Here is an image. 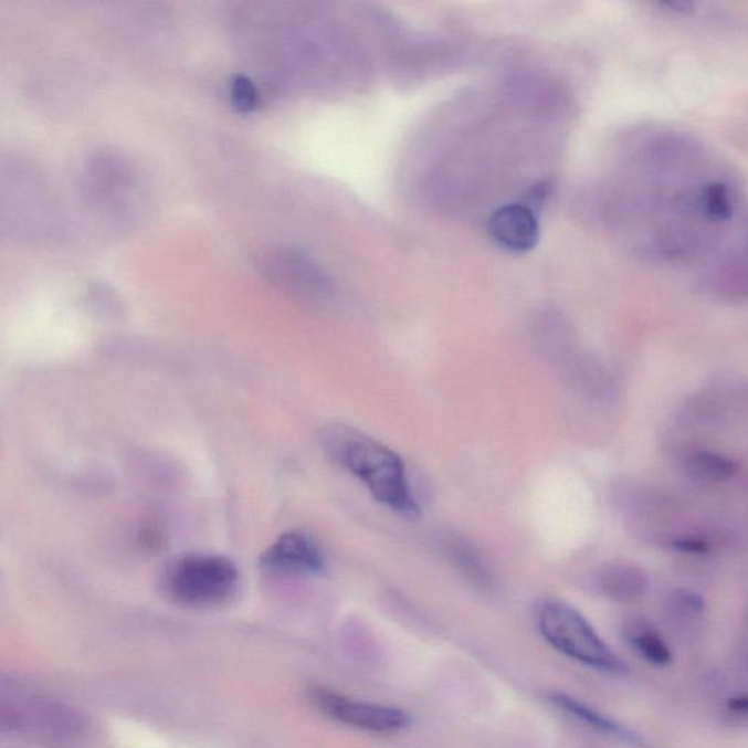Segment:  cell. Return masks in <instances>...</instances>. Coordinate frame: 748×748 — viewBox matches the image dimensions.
I'll use <instances>...</instances> for the list:
<instances>
[{
    "label": "cell",
    "mask_w": 748,
    "mask_h": 748,
    "mask_svg": "<svg viewBox=\"0 0 748 748\" xmlns=\"http://www.w3.org/2000/svg\"><path fill=\"white\" fill-rule=\"evenodd\" d=\"M322 444L330 460L365 485L376 501L405 518L419 516L405 464L392 449L348 425L325 429Z\"/></svg>",
    "instance_id": "1"
},
{
    "label": "cell",
    "mask_w": 748,
    "mask_h": 748,
    "mask_svg": "<svg viewBox=\"0 0 748 748\" xmlns=\"http://www.w3.org/2000/svg\"><path fill=\"white\" fill-rule=\"evenodd\" d=\"M535 617L541 636L560 654L605 673L624 674L628 671V665L573 607L546 600L537 607Z\"/></svg>",
    "instance_id": "2"
},
{
    "label": "cell",
    "mask_w": 748,
    "mask_h": 748,
    "mask_svg": "<svg viewBox=\"0 0 748 748\" xmlns=\"http://www.w3.org/2000/svg\"><path fill=\"white\" fill-rule=\"evenodd\" d=\"M165 584L179 604L202 609L229 601L239 587V572L225 557L189 555L169 566Z\"/></svg>",
    "instance_id": "3"
},
{
    "label": "cell",
    "mask_w": 748,
    "mask_h": 748,
    "mask_svg": "<svg viewBox=\"0 0 748 748\" xmlns=\"http://www.w3.org/2000/svg\"><path fill=\"white\" fill-rule=\"evenodd\" d=\"M310 700L328 718L362 731L393 734L411 723L407 712L398 707L352 700L329 688H312Z\"/></svg>",
    "instance_id": "4"
},
{
    "label": "cell",
    "mask_w": 748,
    "mask_h": 748,
    "mask_svg": "<svg viewBox=\"0 0 748 748\" xmlns=\"http://www.w3.org/2000/svg\"><path fill=\"white\" fill-rule=\"evenodd\" d=\"M262 563L283 573H317L325 568V556L315 539L302 533H288L267 548Z\"/></svg>",
    "instance_id": "5"
},
{
    "label": "cell",
    "mask_w": 748,
    "mask_h": 748,
    "mask_svg": "<svg viewBox=\"0 0 748 748\" xmlns=\"http://www.w3.org/2000/svg\"><path fill=\"white\" fill-rule=\"evenodd\" d=\"M488 233L498 247L512 253L533 251L539 240L537 217L528 207H502L488 221Z\"/></svg>",
    "instance_id": "6"
},
{
    "label": "cell",
    "mask_w": 748,
    "mask_h": 748,
    "mask_svg": "<svg viewBox=\"0 0 748 748\" xmlns=\"http://www.w3.org/2000/svg\"><path fill=\"white\" fill-rule=\"evenodd\" d=\"M444 559L457 573L480 589H489L494 583L492 565L473 541L460 534H444L439 539Z\"/></svg>",
    "instance_id": "7"
},
{
    "label": "cell",
    "mask_w": 748,
    "mask_h": 748,
    "mask_svg": "<svg viewBox=\"0 0 748 748\" xmlns=\"http://www.w3.org/2000/svg\"><path fill=\"white\" fill-rule=\"evenodd\" d=\"M598 582L601 592L615 602L641 600L650 587L645 570L629 563L609 566L602 570Z\"/></svg>",
    "instance_id": "8"
},
{
    "label": "cell",
    "mask_w": 748,
    "mask_h": 748,
    "mask_svg": "<svg viewBox=\"0 0 748 748\" xmlns=\"http://www.w3.org/2000/svg\"><path fill=\"white\" fill-rule=\"evenodd\" d=\"M547 697L552 705L559 707L561 710L568 712L569 715H572L573 718L580 720V723H584L589 725V727L607 734V736H613L624 741L638 742L636 738L630 736V734L625 731L624 728H621L620 725L605 718L604 715L598 714L592 707L580 704V702L573 699V697L565 695V693L552 692Z\"/></svg>",
    "instance_id": "9"
},
{
    "label": "cell",
    "mask_w": 748,
    "mask_h": 748,
    "mask_svg": "<svg viewBox=\"0 0 748 748\" xmlns=\"http://www.w3.org/2000/svg\"><path fill=\"white\" fill-rule=\"evenodd\" d=\"M687 474L702 483H723L738 473V464L719 453L699 451L686 457Z\"/></svg>",
    "instance_id": "10"
},
{
    "label": "cell",
    "mask_w": 748,
    "mask_h": 748,
    "mask_svg": "<svg viewBox=\"0 0 748 748\" xmlns=\"http://www.w3.org/2000/svg\"><path fill=\"white\" fill-rule=\"evenodd\" d=\"M630 642H632L634 650L652 665L666 666L671 664L673 655H671L670 647L654 630L645 628L634 630L632 636H630Z\"/></svg>",
    "instance_id": "11"
},
{
    "label": "cell",
    "mask_w": 748,
    "mask_h": 748,
    "mask_svg": "<svg viewBox=\"0 0 748 748\" xmlns=\"http://www.w3.org/2000/svg\"><path fill=\"white\" fill-rule=\"evenodd\" d=\"M704 208L710 219L725 221L731 219L733 201L729 197L727 186L723 183H712L707 186L704 194Z\"/></svg>",
    "instance_id": "12"
},
{
    "label": "cell",
    "mask_w": 748,
    "mask_h": 748,
    "mask_svg": "<svg viewBox=\"0 0 748 748\" xmlns=\"http://www.w3.org/2000/svg\"><path fill=\"white\" fill-rule=\"evenodd\" d=\"M256 93L246 78L235 80L233 84V99L235 106L247 110L255 103Z\"/></svg>",
    "instance_id": "13"
},
{
    "label": "cell",
    "mask_w": 748,
    "mask_h": 748,
    "mask_svg": "<svg viewBox=\"0 0 748 748\" xmlns=\"http://www.w3.org/2000/svg\"><path fill=\"white\" fill-rule=\"evenodd\" d=\"M671 547L674 550L686 552V555H707L709 552V546L702 539L697 538H679L671 541Z\"/></svg>",
    "instance_id": "14"
},
{
    "label": "cell",
    "mask_w": 748,
    "mask_h": 748,
    "mask_svg": "<svg viewBox=\"0 0 748 748\" xmlns=\"http://www.w3.org/2000/svg\"><path fill=\"white\" fill-rule=\"evenodd\" d=\"M728 707L734 714L748 715V696L736 697V699L729 700Z\"/></svg>",
    "instance_id": "15"
}]
</instances>
